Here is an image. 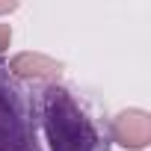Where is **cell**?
Returning <instances> with one entry per match:
<instances>
[{
	"label": "cell",
	"mask_w": 151,
	"mask_h": 151,
	"mask_svg": "<svg viewBox=\"0 0 151 151\" xmlns=\"http://www.w3.org/2000/svg\"><path fill=\"white\" fill-rule=\"evenodd\" d=\"M42 95V116L50 151H107V142H101L95 124L86 119L68 89L47 86Z\"/></svg>",
	"instance_id": "obj_1"
},
{
	"label": "cell",
	"mask_w": 151,
	"mask_h": 151,
	"mask_svg": "<svg viewBox=\"0 0 151 151\" xmlns=\"http://www.w3.org/2000/svg\"><path fill=\"white\" fill-rule=\"evenodd\" d=\"M0 151H36L33 130L6 89H0Z\"/></svg>",
	"instance_id": "obj_2"
},
{
	"label": "cell",
	"mask_w": 151,
	"mask_h": 151,
	"mask_svg": "<svg viewBox=\"0 0 151 151\" xmlns=\"http://www.w3.org/2000/svg\"><path fill=\"white\" fill-rule=\"evenodd\" d=\"M113 139L127 151H142L151 142V116L145 110H122L113 119Z\"/></svg>",
	"instance_id": "obj_3"
},
{
	"label": "cell",
	"mask_w": 151,
	"mask_h": 151,
	"mask_svg": "<svg viewBox=\"0 0 151 151\" xmlns=\"http://www.w3.org/2000/svg\"><path fill=\"white\" fill-rule=\"evenodd\" d=\"M9 71L24 80H56L62 71V62H56L53 56H45V53L24 50L9 59Z\"/></svg>",
	"instance_id": "obj_4"
},
{
	"label": "cell",
	"mask_w": 151,
	"mask_h": 151,
	"mask_svg": "<svg viewBox=\"0 0 151 151\" xmlns=\"http://www.w3.org/2000/svg\"><path fill=\"white\" fill-rule=\"evenodd\" d=\"M15 9H18L15 0H0V15H9V12H15Z\"/></svg>",
	"instance_id": "obj_5"
}]
</instances>
